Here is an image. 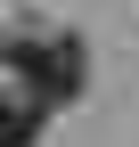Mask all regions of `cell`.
I'll return each mask as SVG.
<instances>
[{"label": "cell", "mask_w": 139, "mask_h": 147, "mask_svg": "<svg viewBox=\"0 0 139 147\" xmlns=\"http://www.w3.org/2000/svg\"><path fill=\"white\" fill-rule=\"evenodd\" d=\"M41 115H49V106L25 98V90H16V98H0V147H33V139H41Z\"/></svg>", "instance_id": "obj_2"}, {"label": "cell", "mask_w": 139, "mask_h": 147, "mask_svg": "<svg viewBox=\"0 0 139 147\" xmlns=\"http://www.w3.org/2000/svg\"><path fill=\"white\" fill-rule=\"evenodd\" d=\"M8 65H16V90L41 98V106H57V98L82 90V41H16Z\"/></svg>", "instance_id": "obj_1"}]
</instances>
